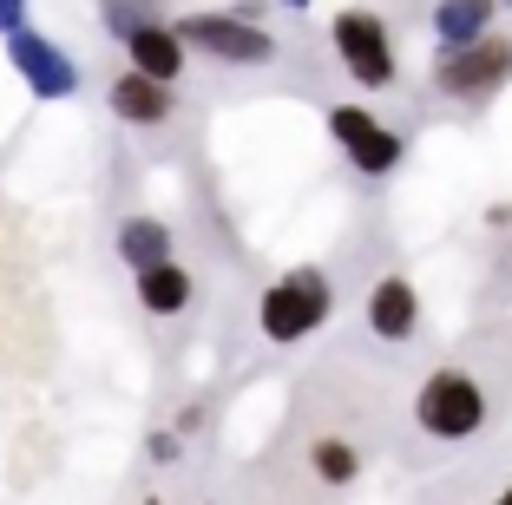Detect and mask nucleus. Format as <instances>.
<instances>
[{
	"label": "nucleus",
	"mask_w": 512,
	"mask_h": 505,
	"mask_svg": "<svg viewBox=\"0 0 512 505\" xmlns=\"http://www.w3.org/2000/svg\"><path fill=\"white\" fill-rule=\"evenodd\" d=\"M119 256H125L132 269L165 263V256H171V230H165V223H151V217H132V223L119 230Z\"/></svg>",
	"instance_id": "obj_13"
},
{
	"label": "nucleus",
	"mask_w": 512,
	"mask_h": 505,
	"mask_svg": "<svg viewBox=\"0 0 512 505\" xmlns=\"http://www.w3.org/2000/svg\"><path fill=\"white\" fill-rule=\"evenodd\" d=\"M112 105H119V119H132V125H158L171 112V92H165V79H151V73H125L119 86H112Z\"/></svg>",
	"instance_id": "obj_8"
},
{
	"label": "nucleus",
	"mask_w": 512,
	"mask_h": 505,
	"mask_svg": "<svg viewBox=\"0 0 512 505\" xmlns=\"http://www.w3.org/2000/svg\"><path fill=\"white\" fill-rule=\"evenodd\" d=\"M138 296H145L151 315H178L184 302H191V276H184L178 263H145L138 269Z\"/></svg>",
	"instance_id": "obj_11"
},
{
	"label": "nucleus",
	"mask_w": 512,
	"mask_h": 505,
	"mask_svg": "<svg viewBox=\"0 0 512 505\" xmlns=\"http://www.w3.org/2000/svg\"><path fill=\"white\" fill-rule=\"evenodd\" d=\"M414 420H421L434 440H467L486 420V401H480V387H473L467 374H434V381L421 387V401H414Z\"/></svg>",
	"instance_id": "obj_1"
},
{
	"label": "nucleus",
	"mask_w": 512,
	"mask_h": 505,
	"mask_svg": "<svg viewBox=\"0 0 512 505\" xmlns=\"http://www.w3.org/2000/svg\"><path fill=\"white\" fill-rule=\"evenodd\" d=\"M151 20H158V0H106V27L119 33H138V27H151Z\"/></svg>",
	"instance_id": "obj_14"
},
{
	"label": "nucleus",
	"mask_w": 512,
	"mask_h": 505,
	"mask_svg": "<svg viewBox=\"0 0 512 505\" xmlns=\"http://www.w3.org/2000/svg\"><path fill=\"white\" fill-rule=\"evenodd\" d=\"M335 138H342V151L355 164H362V171H394V164H401V138L388 132V125H375L368 119V112H355V105H342V112H335Z\"/></svg>",
	"instance_id": "obj_7"
},
{
	"label": "nucleus",
	"mask_w": 512,
	"mask_h": 505,
	"mask_svg": "<svg viewBox=\"0 0 512 505\" xmlns=\"http://www.w3.org/2000/svg\"><path fill=\"white\" fill-rule=\"evenodd\" d=\"M506 499H512V492H506Z\"/></svg>",
	"instance_id": "obj_18"
},
{
	"label": "nucleus",
	"mask_w": 512,
	"mask_h": 505,
	"mask_svg": "<svg viewBox=\"0 0 512 505\" xmlns=\"http://www.w3.org/2000/svg\"><path fill=\"white\" fill-rule=\"evenodd\" d=\"M322 315H329V283H322L316 269H296L289 283H276L270 296H263V335H270V342H296Z\"/></svg>",
	"instance_id": "obj_2"
},
{
	"label": "nucleus",
	"mask_w": 512,
	"mask_h": 505,
	"mask_svg": "<svg viewBox=\"0 0 512 505\" xmlns=\"http://www.w3.org/2000/svg\"><path fill=\"white\" fill-rule=\"evenodd\" d=\"M486 20H493V0H440V7H434V33H440L447 46L480 40Z\"/></svg>",
	"instance_id": "obj_12"
},
{
	"label": "nucleus",
	"mask_w": 512,
	"mask_h": 505,
	"mask_svg": "<svg viewBox=\"0 0 512 505\" xmlns=\"http://www.w3.org/2000/svg\"><path fill=\"white\" fill-rule=\"evenodd\" d=\"M20 14H27V0H0V33H14Z\"/></svg>",
	"instance_id": "obj_16"
},
{
	"label": "nucleus",
	"mask_w": 512,
	"mask_h": 505,
	"mask_svg": "<svg viewBox=\"0 0 512 505\" xmlns=\"http://www.w3.org/2000/svg\"><path fill=\"white\" fill-rule=\"evenodd\" d=\"M289 7H309V0H289Z\"/></svg>",
	"instance_id": "obj_17"
},
{
	"label": "nucleus",
	"mask_w": 512,
	"mask_h": 505,
	"mask_svg": "<svg viewBox=\"0 0 512 505\" xmlns=\"http://www.w3.org/2000/svg\"><path fill=\"white\" fill-rule=\"evenodd\" d=\"M506 73H512V46L506 40H467V46H447V53H440V86L467 92V99L493 92Z\"/></svg>",
	"instance_id": "obj_4"
},
{
	"label": "nucleus",
	"mask_w": 512,
	"mask_h": 505,
	"mask_svg": "<svg viewBox=\"0 0 512 505\" xmlns=\"http://www.w3.org/2000/svg\"><path fill=\"white\" fill-rule=\"evenodd\" d=\"M335 46H342V66L362 79V86H388L394 79V46H388V33H381L375 14H342L335 20Z\"/></svg>",
	"instance_id": "obj_5"
},
{
	"label": "nucleus",
	"mask_w": 512,
	"mask_h": 505,
	"mask_svg": "<svg viewBox=\"0 0 512 505\" xmlns=\"http://www.w3.org/2000/svg\"><path fill=\"white\" fill-rule=\"evenodd\" d=\"M178 40L184 46H204V53H217V60H237V66H263L276 53V40L263 27H243V20H230V14H197V20H184Z\"/></svg>",
	"instance_id": "obj_3"
},
{
	"label": "nucleus",
	"mask_w": 512,
	"mask_h": 505,
	"mask_svg": "<svg viewBox=\"0 0 512 505\" xmlns=\"http://www.w3.org/2000/svg\"><path fill=\"white\" fill-rule=\"evenodd\" d=\"M7 53H14V66L27 73V86L40 92V99H66V92L79 86V66L66 60L53 40H40V33H27V27L7 33Z\"/></svg>",
	"instance_id": "obj_6"
},
{
	"label": "nucleus",
	"mask_w": 512,
	"mask_h": 505,
	"mask_svg": "<svg viewBox=\"0 0 512 505\" xmlns=\"http://www.w3.org/2000/svg\"><path fill=\"white\" fill-rule=\"evenodd\" d=\"M316 473L322 479H348L355 473V453H348V446H316Z\"/></svg>",
	"instance_id": "obj_15"
},
{
	"label": "nucleus",
	"mask_w": 512,
	"mask_h": 505,
	"mask_svg": "<svg viewBox=\"0 0 512 505\" xmlns=\"http://www.w3.org/2000/svg\"><path fill=\"white\" fill-rule=\"evenodd\" d=\"M125 46H132V66H138V73H151V79H171L184 66V40H178V33H165L158 20L138 27V33H125Z\"/></svg>",
	"instance_id": "obj_10"
},
{
	"label": "nucleus",
	"mask_w": 512,
	"mask_h": 505,
	"mask_svg": "<svg viewBox=\"0 0 512 505\" xmlns=\"http://www.w3.org/2000/svg\"><path fill=\"white\" fill-rule=\"evenodd\" d=\"M368 322H375V335H388V342H407V335H414V289H407L401 276L375 283V296H368Z\"/></svg>",
	"instance_id": "obj_9"
}]
</instances>
